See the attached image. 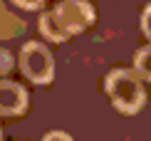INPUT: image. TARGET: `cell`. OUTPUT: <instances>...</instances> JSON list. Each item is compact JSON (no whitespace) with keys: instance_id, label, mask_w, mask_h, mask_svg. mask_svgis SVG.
Here are the masks:
<instances>
[{"instance_id":"9","label":"cell","mask_w":151,"mask_h":141,"mask_svg":"<svg viewBox=\"0 0 151 141\" xmlns=\"http://www.w3.org/2000/svg\"><path fill=\"white\" fill-rule=\"evenodd\" d=\"M42 141H72L70 134H65V131H50Z\"/></svg>"},{"instance_id":"7","label":"cell","mask_w":151,"mask_h":141,"mask_svg":"<svg viewBox=\"0 0 151 141\" xmlns=\"http://www.w3.org/2000/svg\"><path fill=\"white\" fill-rule=\"evenodd\" d=\"M141 30L151 40V5H146V10H144V15H141Z\"/></svg>"},{"instance_id":"3","label":"cell","mask_w":151,"mask_h":141,"mask_svg":"<svg viewBox=\"0 0 151 141\" xmlns=\"http://www.w3.org/2000/svg\"><path fill=\"white\" fill-rule=\"evenodd\" d=\"M20 67L25 77L35 84H47L55 77V60L50 55L47 47H42L40 42H27L20 52Z\"/></svg>"},{"instance_id":"6","label":"cell","mask_w":151,"mask_h":141,"mask_svg":"<svg viewBox=\"0 0 151 141\" xmlns=\"http://www.w3.org/2000/svg\"><path fill=\"white\" fill-rule=\"evenodd\" d=\"M10 69H12V55L8 50H0V77L8 74Z\"/></svg>"},{"instance_id":"4","label":"cell","mask_w":151,"mask_h":141,"mask_svg":"<svg viewBox=\"0 0 151 141\" xmlns=\"http://www.w3.org/2000/svg\"><path fill=\"white\" fill-rule=\"evenodd\" d=\"M27 109V92L15 82H0V114L17 117Z\"/></svg>"},{"instance_id":"5","label":"cell","mask_w":151,"mask_h":141,"mask_svg":"<svg viewBox=\"0 0 151 141\" xmlns=\"http://www.w3.org/2000/svg\"><path fill=\"white\" fill-rule=\"evenodd\" d=\"M134 69H136V74H139V77H144V79L151 82V47H144V50L136 52Z\"/></svg>"},{"instance_id":"1","label":"cell","mask_w":151,"mask_h":141,"mask_svg":"<svg viewBox=\"0 0 151 141\" xmlns=\"http://www.w3.org/2000/svg\"><path fill=\"white\" fill-rule=\"evenodd\" d=\"M94 22V8L87 0H62L55 10L42 12L40 30L47 40L65 42Z\"/></svg>"},{"instance_id":"8","label":"cell","mask_w":151,"mask_h":141,"mask_svg":"<svg viewBox=\"0 0 151 141\" xmlns=\"http://www.w3.org/2000/svg\"><path fill=\"white\" fill-rule=\"evenodd\" d=\"M12 3H15L17 8H25V10H37L45 0H12Z\"/></svg>"},{"instance_id":"2","label":"cell","mask_w":151,"mask_h":141,"mask_svg":"<svg viewBox=\"0 0 151 141\" xmlns=\"http://www.w3.org/2000/svg\"><path fill=\"white\" fill-rule=\"evenodd\" d=\"M106 94L111 104L122 114H136L146 101L144 87L139 82V74L131 69H114L106 77Z\"/></svg>"},{"instance_id":"10","label":"cell","mask_w":151,"mask_h":141,"mask_svg":"<svg viewBox=\"0 0 151 141\" xmlns=\"http://www.w3.org/2000/svg\"><path fill=\"white\" fill-rule=\"evenodd\" d=\"M0 141H3V131H0Z\"/></svg>"}]
</instances>
